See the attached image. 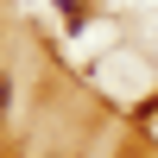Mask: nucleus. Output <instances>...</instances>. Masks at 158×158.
<instances>
[{
    "instance_id": "obj_1",
    "label": "nucleus",
    "mask_w": 158,
    "mask_h": 158,
    "mask_svg": "<svg viewBox=\"0 0 158 158\" xmlns=\"http://www.w3.org/2000/svg\"><path fill=\"white\" fill-rule=\"evenodd\" d=\"M6 101H13V82H6V76H0V114H6Z\"/></svg>"
}]
</instances>
